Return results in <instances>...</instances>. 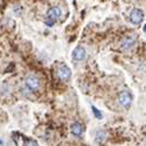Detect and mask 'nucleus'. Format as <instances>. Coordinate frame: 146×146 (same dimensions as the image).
Masks as SVG:
<instances>
[{
    "label": "nucleus",
    "instance_id": "1",
    "mask_svg": "<svg viewBox=\"0 0 146 146\" xmlns=\"http://www.w3.org/2000/svg\"><path fill=\"white\" fill-rule=\"evenodd\" d=\"M60 14H62V11H60L59 7H51V8H49V11L46 13V16H48L46 25L51 27L60 17Z\"/></svg>",
    "mask_w": 146,
    "mask_h": 146
},
{
    "label": "nucleus",
    "instance_id": "9",
    "mask_svg": "<svg viewBox=\"0 0 146 146\" xmlns=\"http://www.w3.org/2000/svg\"><path fill=\"white\" fill-rule=\"evenodd\" d=\"M104 138H106V133L103 131H99L96 133V141L98 143H102L104 140Z\"/></svg>",
    "mask_w": 146,
    "mask_h": 146
},
{
    "label": "nucleus",
    "instance_id": "5",
    "mask_svg": "<svg viewBox=\"0 0 146 146\" xmlns=\"http://www.w3.org/2000/svg\"><path fill=\"white\" fill-rule=\"evenodd\" d=\"M135 44H136V37H135V36H133V35L126 36V37H124V38L121 41V49H122V50H129V49H131Z\"/></svg>",
    "mask_w": 146,
    "mask_h": 146
},
{
    "label": "nucleus",
    "instance_id": "10",
    "mask_svg": "<svg viewBox=\"0 0 146 146\" xmlns=\"http://www.w3.org/2000/svg\"><path fill=\"white\" fill-rule=\"evenodd\" d=\"M92 109H93V113H94L95 117H96V118H99V119H101V118H102V114L99 111V109H98L96 107H94V106L92 107Z\"/></svg>",
    "mask_w": 146,
    "mask_h": 146
},
{
    "label": "nucleus",
    "instance_id": "12",
    "mask_svg": "<svg viewBox=\"0 0 146 146\" xmlns=\"http://www.w3.org/2000/svg\"><path fill=\"white\" fill-rule=\"evenodd\" d=\"M144 30H145V31H146V25H145V28H144Z\"/></svg>",
    "mask_w": 146,
    "mask_h": 146
},
{
    "label": "nucleus",
    "instance_id": "3",
    "mask_svg": "<svg viewBox=\"0 0 146 146\" xmlns=\"http://www.w3.org/2000/svg\"><path fill=\"white\" fill-rule=\"evenodd\" d=\"M144 20V13L139 8H133L130 13V21L133 25H140Z\"/></svg>",
    "mask_w": 146,
    "mask_h": 146
},
{
    "label": "nucleus",
    "instance_id": "8",
    "mask_svg": "<svg viewBox=\"0 0 146 146\" xmlns=\"http://www.w3.org/2000/svg\"><path fill=\"white\" fill-rule=\"evenodd\" d=\"M71 132L76 137H80L82 135V132H84V126L80 123H73L71 125Z\"/></svg>",
    "mask_w": 146,
    "mask_h": 146
},
{
    "label": "nucleus",
    "instance_id": "4",
    "mask_svg": "<svg viewBox=\"0 0 146 146\" xmlns=\"http://www.w3.org/2000/svg\"><path fill=\"white\" fill-rule=\"evenodd\" d=\"M26 86L30 89V90H38L40 87H41V82L40 80L36 78L35 76H28L26 78Z\"/></svg>",
    "mask_w": 146,
    "mask_h": 146
},
{
    "label": "nucleus",
    "instance_id": "6",
    "mask_svg": "<svg viewBox=\"0 0 146 146\" xmlns=\"http://www.w3.org/2000/svg\"><path fill=\"white\" fill-rule=\"evenodd\" d=\"M71 70L66 66V65H62L59 68H58V77L62 81H66L71 78Z\"/></svg>",
    "mask_w": 146,
    "mask_h": 146
},
{
    "label": "nucleus",
    "instance_id": "13",
    "mask_svg": "<svg viewBox=\"0 0 146 146\" xmlns=\"http://www.w3.org/2000/svg\"><path fill=\"white\" fill-rule=\"evenodd\" d=\"M0 144H1V141H0Z\"/></svg>",
    "mask_w": 146,
    "mask_h": 146
},
{
    "label": "nucleus",
    "instance_id": "2",
    "mask_svg": "<svg viewBox=\"0 0 146 146\" xmlns=\"http://www.w3.org/2000/svg\"><path fill=\"white\" fill-rule=\"evenodd\" d=\"M118 101L121 103V106L123 108H129L131 106V102H132V95L130 92H127V90H123V92L119 94L118 96Z\"/></svg>",
    "mask_w": 146,
    "mask_h": 146
},
{
    "label": "nucleus",
    "instance_id": "7",
    "mask_svg": "<svg viewBox=\"0 0 146 146\" xmlns=\"http://www.w3.org/2000/svg\"><path fill=\"white\" fill-rule=\"evenodd\" d=\"M72 57L74 60H84L86 58V50L82 46H77L72 52Z\"/></svg>",
    "mask_w": 146,
    "mask_h": 146
},
{
    "label": "nucleus",
    "instance_id": "11",
    "mask_svg": "<svg viewBox=\"0 0 146 146\" xmlns=\"http://www.w3.org/2000/svg\"><path fill=\"white\" fill-rule=\"evenodd\" d=\"M26 146H38V145L36 144L35 141H31V140H29V141H27V143H26Z\"/></svg>",
    "mask_w": 146,
    "mask_h": 146
}]
</instances>
